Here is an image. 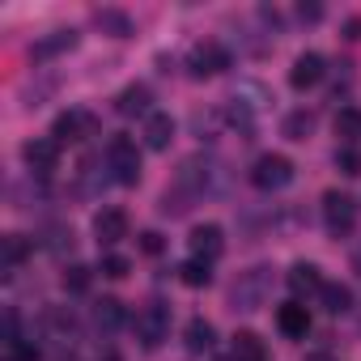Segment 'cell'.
<instances>
[{"label": "cell", "mask_w": 361, "mask_h": 361, "mask_svg": "<svg viewBox=\"0 0 361 361\" xmlns=\"http://www.w3.org/2000/svg\"><path fill=\"white\" fill-rule=\"evenodd\" d=\"M106 170L115 174V183H123V188L140 183V149H136L132 136H111V145H106Z\"/></svg>", "instance_id": "cell-1"}, {"label": "cell", "mask_w": 361, "mask_h": 361, "mask_svg": "<svg viewBox=\"0 0 361 361\" xmlns=\"http://www.w3.org/2000/svg\"><path fill=\"white\" fill-rule=\"evenodd\" d=\"M268 285H272V268H251V272H243V276L234 281V289H230L234 310H259L264 298H268Z\"/></svg>", "instance_id": "cell-2"}, {"label": "cell", "mask_w": 361, "mask_h": 361, "mask_svg": "<svg viewBox=\"0 0 361 361\" xmlns=\"http://www.w3.org/2000/svg\"><path fill=\"white\" fill-rule=\"evenodd\" d=\"M251 183H255L259 192H281V188H289V183H293V161H289L285 153H264V157L251 166Z\"/></svg>", "instance_id": "cell-3"}, {"label": "cell", "mask_w": 361, "mask_h": 361, "mask_svg": "<svg viewBox=\"0 0 361 361\" xmlns=\"http://www.w3.org/2000/svg\"><path fill=\"white\" fill-rule=\"evenodd\" d=\"M166 336H170V310H166V302H149L145 310H136V340L145 348H157Z\"/></svg>", "instance_id": "cell-4"}, {"label": "cell", "mask_w": 361, "mask_h": 361, "mask_svg": "<svg viewBox=\"0 0 361 361\" xmlns=\"http://www.w3.org/2000/svg\"><path fill=\"white\" fill-rule=\"evenodd\" d=\"M323 221H327V230H331L336 238H344V234L357 226V204H353V196L327 192V196H323Z\"/></svg>", "instance_id": "cell-5"}, {"label": "cell", "mask_w": 361, "mask_h": 361, "mask_svg": "<svg viewBox=\"0 0 361 361\" xmlns=\"http://www.w3.org/2000/svg\"><path fill=\"white\" fill-rule=\"evenodd\" d=\"M98 132V119L90 115V111H64L60 119H56V128H51V140H85V136H94Z\"/></svg>", "instance_id": "cell-6"}, {"label": "cell", "mask_w": 361, "mask_h": 361, "mask_svg": "<svg viewBox=\"0 0 361 361\" xmlns=\"http://www.w3.org/2000/svg\"><path fill=\"white\" fill-rule=\"evenodd\" d=\"M22 157H26V166H30L35 174H51V170H56V161H60V140H51V136L26 140Z\"/></svg>", "instance_id": "cell-7"}, {"label": "cell", "mask_w": 361, "mask_h": 361, "mask_svg": "<svg viewBox=\"0 0 361 361\" xmlns=\"http://www.w3.org/2000/svg\"><path fill=\"white\" fill-rule=\"evenodd\" d=\"M192 73L196 77H217L221 68H230V51L221 47V43H200L196 51H192Z\"/></svg>", "instance_id": "cell-8"}, {"label": "cell", "mask_w": 361, "mask_h": 361, "mask_svg": "<svg viewBox=\"0 0 361 361\" xmlns=\"http://www.w3.org/2000/svg\"><path fill=\"white\" fill-rule=\"evenodd\" d=\"M323 81V56L319 51H302L298 60H293V68H289V85L293 90H310V85H319Z\"/></svg>", "instance_id": "cell-9"}, {"label": "cell", "mask_w": 361, "mask_h": 361, "mask_svg": "<svg viewBox=\"0 0 361 361\" xmlns=\"http://www.w3.org/2000/svg\"><path fill=\"white\" fill-rule=\"evenodd\" d=\"M94 234H98L102 247H115L119 238H128V213L123 209H102L94 217Z\"/></svg>", "instance_id": "cell-10"}, {"label": "cell", "mask_w": 361, "mask_h": 361, "mask_svg": "<svg viewBox=\"0 0 361 361\" xmlns=\"http://www.w3.org/2000/svg\"><path fill=\"white\" fill-rule=\"evenodd\" d=\"M192 255L196 259H204V264H213L221 251H226V238H221V226H196L192 230Z\"/></svg>", "instance_id": "cell-11"}, {"label": "cell", "mask_w": 361, "mask_h": 361, "mask_svg": "<svg viewBox=\"0 0 361 361\" xmlns=\"http://www.w3.org/2000/svg\"><path fill=\"white\" fill-rule=\"evenodd\" d=\"M276 327H281V336H289V340H306V331H310V310H306L302 302H289V306L276 310Z\"/></svg>", "instance_id": "cell-12"}, {"label": "cell", "mask_w": 361, "mask_h": 361, "mask_svg": "<svg viewBox=\"0 0 361 361\" xmlns=\"http://www.w3.org/2000/svg\"><path fill=\"white\" fill-rule=\"evenodd\" d=\"M170 140H174V119H170V115H161V111L145 115V145L161 153V149H170Z\"/></svg>", "instance_id": "cell-13"}, {"label": "cell", "mask_w": 361, "mask_h": 361, "mask_svg": "<svg viewBox=\"0 0 361 361\" xmlns=\"http://www.w3.org/2000/svg\"><path fill=\"white\" fill-rule=\"evenodd\" d=\"M319 302H323V310H327V314H344V310L353 306V293H348V285L323 281V289H319Z\"/></svg>", "instance_id": "cell-14"}, {"label": "cell", "mask_w": 361, "mask_h": 361, "mask_svg": "<svg viewBox=\"0 0 361 361\" xmlns=\"http://www.w3.org/2000/svg\"><path fill=\"white\" fill-rule=\"evenodd\" d=\"M183 340H188V348H192V353H209V348H213V340H217V331H213V323H209V319H192V323H188V331H183Z\"/></svg>", "instance_id": "cell-15"}, {"label": "cell", "mask_w": 361, "mask_h": 361, "mask_svg": "<svg viewBox=\"0 0 361 361\" xmlns=\"http://www.w3.org/2000/svg\"><path fill=\"white\" fill-rule=\"evenodd\" d=\"M115 111H119V115H145V111H149V85H128V90L119 94Z\"/></svg>", "instance_id": "cell-16"}, {"label": "cell", "mask_w": 361, "mask_h": 361, "mask_svg": "<svg viewBox=\"0 0 361 361\" xmlns=\"http://www.w3.org/2000/svg\"><path fill=\"white\" fill-rule=\"evenodd\" d=\"M289 285H293V293H319V289H323V276H319L314 264H293Z\"/></svg>", "instance_id": "cell-17"}, {"label": "cell", "mask_w": 361, "mask_h": 361, "mask_svg": "<svg viewBox=\"0 0 361 361\" xmlns=\"http://www.w3.org/2000/svg\"><path fill=\"white\" fill-rule=\"evenodd\" d=\"M336 136H340L344 145H357V140H361V111H357V106H344V111L336 115Z\"/></svg>", "instance_id": "cell-18"}, {"label": "cell", "mask_w": 361, "mask_h": 361, "mask_svg": "<svg viewBox=\"0 0 361 361\" xmlns=\"http://www.w3.org/2000/svg\"><path fill=\"white\" fill-rule=\"evenodd\" d=\"M281 132H285L289 140H306V136L314 132V115H310V111H293V115H285Z\"/></svg>", "instance_id": "cell-19"}, {"label": "cell", "mask_w": 361, "mask_h": 361, "mask_svg": "<svg viewBox=\"0 0 361 361\" xmlns=\"http://www.w3.org/2000/svg\"><path fill=\"white\" fill-rule=\"evenodd\" d=\"M234 361H264V344L255 331H238L234 336Z\"/></svg>", "instance_id": "cell-20"}, {"label": "cell", "mask_w": 361, "mask_h": 361, "mask_svg": "<svg viewBox=\"0 0 361 361\" xmlns=\"http://www.w3.org/2000/svg\"><path fill=\"white\" fill-rule=\"evenodd\" d=\"M178 281L192 285V289H204V285L213 281V272H209V264H204V259H188L183 268H178Z\"/></svg>", "instance_id": "cell-21"}, {"label": "cell", "mask_w": 361, "mask_h": 361, "mask_svg": "<svg viewBox=\"0 0 361 361\" xmlns=\"http://www.w3.org/2000/svg\"><path fill=\"white\" fill-rule=\"evenodd\" d=\"M73 43H77V35H73V30H56V35H51V39H43L30 56H35V60H47V56H56V51H64V47H73Z\"/></svg>", "instance_id": "cell-22"}, {"label": "cell", "mask_w": 361, "mask_h": 361, "mask_svg": "<svg viewBox=\"0 0 361 361\" xmlns=\"http://www.w3.org/2000/svg\"><path fill=\"white\" fill-rule=\"evenodd\" d=\"M94 22H98L102 30H111L115 39H128V35H132V22H128L123 13H115V9H102V13H94Z\"/></svg>", "instance_id": "cell-23"}, {"label": "cell", "mask_w": 361, "mask_h": 361, "mask_svg": "<svg viewBox=\"0 0 361 361\" xmlns=\"http://www.w3.org/2000/svg\"><path fill=\"white\" fill-rule=\"evenodd\" d=\"M30 255V247H26V238H18V234H9L5 238V276H13L18 272V264Z\"/></svg>", "instance_id": "cell-24"}, {"label": "cell", "mask_w": 361, "mask_h": 361, "mask_svg": "<svg viewBox=\"0 0 361 361\" xmlns=\"http://www.w3.org/2000/svg\"><path fill=\"white\" fill-rule=\"evenodd\" d=\"M94 319H98V327H106V331H111V327H119V323H123V306H119L115 298H102V302L94 306Z\"/></svg>", "instance_id": "cell-25"}, {"label": "cell", "mask_w": 361, "mask_h": 361, "mask_svg": "<svg viewBox=\"0 0 361 361\" xmlns=\"http://www.w3.org/2000/svg\"><path fill=\"white\" fill-rule=\"evenodd\" d=\"M336 170L340 174H361V149L357 145H340L336 149Z\"/></svg>", "instance_id": "cell-26"}, {"label": "cell", "mask_w": 361, "mask_h": 361, "mask_svg": "<svg viewBox=\"0 0 361 361\" xmlns=\"http://www.w3.org/2000/svg\"><path fill=\"white\" fill-rule=\"evenodd\" d=\"M64 289H73V293H81V289H90V268H81V264H73V268H64Z\"/></svg>", "instance_id": "cell-27"}, {"label": "cell", "mask_w": 361, "mask_h": 361, "mask_svg": "<svg viewBox=\"0 0 361 361\" xmlns=\"http://www.w3.org/2000/svg\"><path fill=\"white\" fill-rule=\"evenodd\" d=\"M128 272H132V264H128L123 255H106V259H102V276H111V281H123Z\"/></svg>", "instance_id": "cell-28"}, {"label": "cell", "mask_w": 361, "mask_h": 361, "mask_svg": "<svg viewBox=\"0 0 361 361\" xmlns=\"http://www.w3.org/2000/svg\"><path fill=\"white\" fill-rule=\"evenodd\" d=\"M9 361H39V348L26 344V340H18V344H9Z\"/></svg>", "instance_id": "cell-29"}, {"label": "cell", "mask_w": 361, "mask_h": 361, "mask_svg": "<svg viewBox=\"0 0 361 361\" xmlns=\"http://www.w3.org/2000/svg\"><path fill=\"white\" fill-rule=\"evenodd\" d=\"M140 251H145V255H157V251H161V234H153V230L140 234Z\"/></svg>", "instance_id": "cell-30"}, {"label": "cell", "mask_w": 361, "mask_h": 361, "mask_svg": "<svg viewBox=\"0 0 361 361\" xmlns=\"http://www.w3.org/2000/svg\"><path fill=\"white\" fill-rule=\"evenodd\" d=\"M298 18H302V22H319L323 9H319V5H298Z\"/></svg>", "instance_id": "cell-31"}]
</instances>
